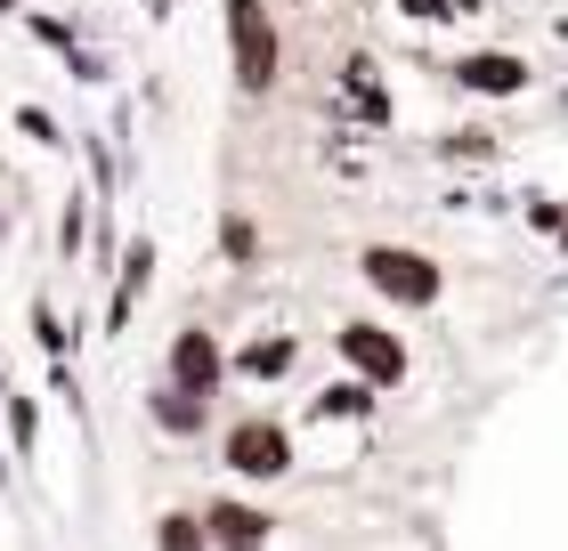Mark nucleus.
<instances>
[{
	"label": "nucleus",
	"instance_id": "obj_1",
	"mask_svg": "<svg viewBox=\"0 0 568 551\" xmlns=\"http://www.w3.org/2000/svg\"><path fill=\"white\" fill-rule=\"evenodd\" d=\"M220 33H227V82L244 98H268L284 73V33L268 0H220Z\"/></svg>",
	"mask_w": 568,
	"mask_h": 551
},
{
	"label": "nucleus",
	"instance_id": "obj_2",
	"mask_svg": "<svg viewBox=\"0 0 568 551\" xmlns=\"http://www.w3.org/2000/svg\"><path fill=\"white\" fill-rule=\"evenodd\" d=\"M357 276H366V293H382L390 308H438V293H447L438 259L415 252V244H366L357 252Z\"/></svg>",
	"mask_w": 568,
	"mask_h": 551
},
{
	"label": "nucleus",
	"instance_id": "obj_3",
	"mask_svg": "<svg viewBox=\"0 0 568 551\" xmlns=\"http://www.w3.org/2000/svg\"><path fill=\"white\" fill-rule=\"evenodd\" d=\"M220 462L236 470V479H252V487H276L284 470L301 462V446H293V430H284L276 414H236V422L220 430Z\"/></svg>",
	"mask_w": 568,
	"mask_h": 551
},
{
	"label": "nucleus",
	"instance_id": "obj_4",
	"mask_svg": "<svg viewBox=\"0 0 568 551\" xmlns=\"http://www.w3.org/2000/svg\"><path fill=\"white\" fill-rule=\"evenodd\" d=\"M333 349H342V365L357 381H374V389H398L406 374H415V357H406V340L390 325H366V317H349L342 333H333Z\"/></svg>",
	"mask_w": 568,
	"mask_h": 551
},
{
	"label": "nucleus",
	"instance_id": "obj_5",
	"mask_svg": "<svg viewBox=\"0 0 568 551\" xmlns=\"http://www.w3.org/2000/svg\"><path fill=\"white\" fill-rule=\"evenodd\" d=\"M163 381L220 398V389H227V349H220V333H212V325H179V333H171V357H163Z\"/></svg>",
	"mask_w": 568,
	"mask_h": 551
},
{
	"label": "nucleus",
	"instance_id": "obj_6",
	"mask_svg": "<svg viewBox=\"0 0 568 551\" xmlns=\"http://www.w3.org/2000/svg\"><path fill=\"white\" fill-rule=\"evenodd\" d=\"M203 535H212V551H268V543H276V519H268L261 503L220 494V503H203Z\"/></svg>",
	"mask_w": 568,
	"mask_h": 551
},
{
	"label": "nucleus",
	"instance_id": "obj_7",
	"mask_svg": "<svg viewBox=\"0 0 568 551\" xmlns=\"http://www.w3.org/2000/svg\"><path fill=\"white\" fill-rule=\"evenodd\" d=\"M536 82L520 49H471V58H455V90H471V98H520Z\"/></svg>",
	"mask_w": 568,
	"mask_h": 551
},
{
	"label": "nucleus",
	"instance_id": "obj_8",
	"mask_svg": "<svg viewBox=\"0 0 568 551\" xmlns=\"http://www.w3.org/2000/svg\"><path fill=\"white\" fill-rule=\"evenodd\" d=\"M146 414H154V430H171V438H195L203 422H212V398L203 389H179V381H163L146 398Z\"/></svg>",
	"mask_w": 568,
	"mask_h": 551
},
{
	"label": "nucleus",
	"instance_id": "obj_9",
	"mask_svg": "<svg viewBox=\"0 0 568 551\" xmlns=\"http://www.w3.org/2000/svg\"><path fill=\"white\" fill-rule=\"evenodd\" d=\"M146 276H154V244H146V235H131V244H122V284H114L106 333H122V325H131V308L146 300Z\"/></svg>",
	"mask_w": 568,
	"mask_h": 551
},
{
	"label": "nucleus",
	"instance_id": "obj_10",
	"mask_svg": "<svg viewBox=\"0 0 568 551\" xmlns=\"http://www.w3.org/2000/svg\"><path fill=\"white\" fill-rule=\"evenodd\" d=\"M342 98H349V106L366 114L374 130L390 122V90H382V65L366 58V49H357V58H342Z\"/></svg>",
	"mask_w": 568,
	"mask_h": 551
},
{
	"label": "nucleus",
	"instance_id": "obj_11",
	"mask_svg": "<svg viewBox=\"0 0 568 551\" xmlns=\"http://www.w3.org/2000/svg\"><path fill=\"white\" fill-rule=\"evenodd\" d=\"M374 398H382V389L374 381H333V389H317V414H333V422H366V414H374Z\"/></svg>",
	"mask_w": 568,
	"mask_h": 551
},
{
	"label": "nucleus",
	"instance_id": "obj_12",
	"mask_svg": "<svg viewBox=\"0 0 568 551\" xmlns=\"http://www.w3.org/2000/svg\"><path fill=\"white\" fill-rule=\"evenodd\" d=\"M154 551H212L203 511H163V519H154Z\"/></svg>",
	"mask_w": 568,
	"mask_h": 551
},
{
	"label": "nucleus",
	"instance_id": "obj_13",
	"mask_svg": "<svg viewBox=\"0 0 568 551\" xmlns=\"http://www.w3.org/2000/svg\"><path fill=\"white\" fill-rule=\"evenodd\" d=\"M293 357H301V340H261V349L227 357V374H252V381H268V374H284Z\"/></svg>",
	"mask_w": 568,
	"mask_h": 551
},
{
	"label": "nucleus",
	"instance_id": "obj_14",
	"mask_svg": "<svg viewBox=\"0 0 568 551\" xmlns=\"http://www.w3.org/2000/svg\"><path fill=\"white\" fill-rule=\"evenodd\" d=\"M471 9H479V0H398V17H415V24H455Z\"/></svg>",
	"mask_w": 568,
	"mask_h": 551
},
{
	"label": "nucleus",
	"instance_id": "obj_15",
	"mask_svg": "<svg viewBox=\"0 0 568 551\" xmlns=\"http://www.w3.org/2000/svg\"><path fill=\"white\" fill-rule=\"evenodd\" d=\"M9 398V446H17V462H33V398H17V389H0Z\"/></svg>",
	"mask_w": 568,
	"mask_h": 551
},
{
	"label": "nucleus",
	"instance_id": "obj_16",
	"mask_svg": "<svg viewBox=\"0 0 568 551\" xmlns=\"http://www.w3.org/2000/svg\"><path fill=\"white\" fill-rule=\"evenodd\" d=\"M17 130H24V139H41V146H58V122H49L41 106H17Z\"/></svg>",
	"mask_w": 568,
	"mask_h": 551
},
{
	"label": "nucleus",
	"instance_id": "obj_17",
	"mask_svg": "<svg viewBox=\"0 0 568 551\" xmlns=\"http://www.w3.org/2000/svg\"><path fill=\"white\" fill-rule=\"evenodd\" d=\"M220 244H227V259H252V244H261V235H252V220H227Z\"/></svg>",
	"mask_w": 568,
	"mask_h": 551
},
{
	"label": "nucleus",
	"instance_id": "obj_18",
	"mask_svg": "<svg viewBox=\"0 0 568 551\" xmlns=\"http://www.w3.org/2000/svg\"><path fill=\"white\" fill-rule=\"evenodd\" d=\"M33 340H41V349H58V357H65V333H58V317H49V308H33Z\"/></svg>",
	"mask_w": 568,
	"mask_h": 551
},
{
	"label": "nucleus",
	"instance_id": "obj_19",
	"mask_svg": "<svg viewBox=\"0 0 568 551\" xmlns=\"http://www.w3.org/2000/svg\"><path fill=\"white\" fill-rule=\"evenodd\" d=\"M82 220H90V203H82V195H73V203H65V235H58V244H65V252H73V244H82Z\"/></svg>",
	"mask_w": 568,
	"mask_h": 551
},
{
	"label": "nucleus",
	"instance_id": "obj_20",
	"mask_svg": "<svg viewBox=\"0 0 568 551\" xmlns=\"http://www.w3.org/2000/svg\"><path fill=\"white\" fill-rule=\"evenodd\" d=\"M0 479H9V455H0Z\"/></svg>",
	"mask_w": 568,
	"mask_h": 551
},
{
	"label": "nucleus",
	"instance_id": "obj_21",
	"mask_svg": "<svg viewBox=\"0 0 568 551\" xmlns=\"http://www.w3.org/2000/svg\"><path fill=\"white\" fill-rule=\"evenodd\" d=\"M0 9H17V0H0Z\"/></svg>",
	"mask_w": 568,
	"mask_h": 551
}]
</instances>
